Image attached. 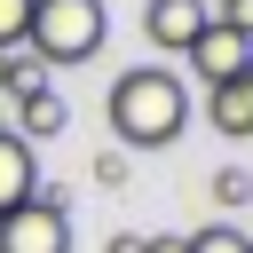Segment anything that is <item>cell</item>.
Masks as SVG:
<instances>
[{
	"instance_id": "obj_1",
	"label": "cell",
	"mask_w": 253,
	"mask_h": 253,
	"mask_svg": "<svg viewBox=\"0 0 253 253\" xmlns=\"http://www.w3.org/2000/svg\"><path fill=\"white\" fill-rule=\"evenodd\" d=\"M103 111H111V134H119L126 150H166V142L190 126V87H182V71H166V63H134V71L111 79Z\"/></svg>"
},
{
	"instance_id": "obj_2",
	"label": "cell",
	"mask_w": 253,
	"mask_h": 253,
	"mask_svg": "<svg viewBox=\"0 0 253 253\" xmlns=\"http://www.w3.org/2000/svg\"><path fill=\"white\" fill-rule=\"evenodd\" d=\"M103 40H111L103 0H32V24H24L32 63H87V55H103Z\"/></svg>"
},
{
	"instance_id": "obj_3",
	"label": "cell",
	"mask_w": 253,
	"mask_h": 253,
	"mask_svg": "<svg viewBox=\"0 0 253 253\" xmlns=\"http://www.w3.org/2000/svg\"><path fill=\"white\" fill-rule=\"evenodd\" d=\"M0 253H71V206L40 182L24 206L0 213Z\"/></svg>"
},
{
	"instance_id": "obj_4",
	"label": "cell",
	"mask_w": 253,
	"mask_h": 253,
	"mask_svg": "<svg viewBox=\"0 0 253 253\" xmlns=\"http://www.w3.org/2000/svg\"><path fill=\"white\" fill-rule=\"evenodd\" d=\"M213 24V8L206 0H142V40L158 47V55H190V40Z\"/></svg>"
},
{
	"instance_id": "obj_5",
	"label": "cell",
	"mask_w": 253,
	"mask_h": 253,
	"mask_svg": "<svg viewBox=\"0 0 253 253\" xmlns=\"http://www.w3.org/2000/svg\"><path fill=\"white\" fill-rule=\"evenodd\" d=\"M245 55H253V40H245V32H229L221 16H213L198 40H190V63H198V79H206V87L237 79V71H245Z\"/></svg>"
},
{
	"instance_id": "obj_6",
	"label": "cell",
	"mask_w": 253,
	"mask_h": 253,
	"mask_svg": "<svg viewBox=\"0 0 253 253\" xmlns=\"http://www.w3.org/2000/svg\"><path fill=\"white\" fill-rule=\"evenodd\" d=\"M32 190H40V158H32V142H24L16 126H0V213L24 206Z\"/></svg>"
},
{
	"instance_id": "obj_7",
	"label": "cell",
	"mask_w": 253,
	"mask_h": 253,
	"mask_svg": "<svg viewBox=\"0 0 253 253\" xmlns=\"http://www.w3.org/2000/svg\"><path fill=\"white\" fill-rule=\"evenodd\" d=\"M206 119L229 134V142H245L253 134V79L237 71V79H221V87H206Z\"/></svg>"
},
{
	"instance_id": "obj_8",
	"label": "cell",
	"mask_w": 253,
	"mask_h": 253,
	"mask_svg": "<svg viewBox=\"0 0 253 253\" xmlns=\"http://www.w3.org/2000/svg\"><path fill=\"white\" fill-rule=\"evenodd\" d=\"M8 126H16L24 142H47V134H63V95H24Z\"/></svg>"
},
{
	"instance_id": "obj_9",
	"label": "cell",
	"mask_w": 253,
	"mask_h": 253,
	"mask_svg": "<svg viewBox=\"0 0 253 253\" xmlns=\"http://www.w3.org/2000/svg\"><path fill=\"white\" fill-rule=\"evenodd\" d=\"M182 245H190V253H245L253 237H245V229H229V221H206V229H198V237H182Z\"/></svg>"
},
{
	"instance_id": "obj_10",
	"label": "cell",
	"mask_w": 253,
	"mask_h": 253,
	"mask_svg": "<svg viewBox=\"0 0 253 253\" xmlns=\"http://www.w3.org/2000/svg\"><path fill=\"white\" fill-rule=\"evenodd\" d=\"M8 95L24 103V95H47V63H32V55H8Z\"/></svg>"
},
{
	"instance_id": "obj_11",
	"label": "cell",
	"mask_w": 253,
	"mask_h": 253,
	"mask_svg": "<svg viewBox=\"0 0 253 253\" xmlns=\"http://www.w3.org/2000/svg\"><path fill=\"white\" fill-rule=\"evenodd\" d=\"M24 24H32V0H0V55L24 47Z\"/></svg>"
},
{
	"instance_id": "obj_12",
	"label": "cell",
	"mask_w": 253,
	"mask_h": 253,
	"mask_svg": "<svg viewBox=\"0 0 253 253\" xmlns=\"http://www.w3.org/2000/svg\"><path fill=\"white\" fill-rule=\"evenodd\" d=\"M213 198H221V206H245V198H253V174H245V166H221V174H213Z\"/></svg>"
},
{
	"instance_id": "obj_13",
	"label": "cell",
	"mask_w": 253,
	"mask_h": 253,
	"mask_svg": "<svg viewBox=\"0 0 253 253\" xmlns=\"http://www.w3.org/2000/svg\"><path fill=\"white\" fill-rule=\"evenodd\" d=\"M95 182L119 190V182H126V150H103V158H95Z\"/></svg>"
},
{
	"instance_id": "obj_14",
	"label": "cell",
	"mask_w": 253,
	"mask_h": 253,
	"mask_svg": "<svg viewBox=\"0 0 253 253\" xmlns=\"http://www.w3.org/2000/svg\"><path fill=\"white\" fill-rule=\"evenodd\" d=\"M221 24H229V32H245V40H253V0H221Z\"/></svg>"
},
{
	"instance_id": "obj_15",
	"label": "cell",
	"mask_w": 253,
	"mask_h": 253,
	"mask_svg": "<svg viewBox=\"0 0 253 253\" xmlns=\"http://www.w3.org/2000/svg\"><path fill=\"white\" fill-rule=\"evenodd\" d=\"M142 253H190V245H182V229H150V237H142Z\"/></svg>"
},
{
	"instance_id": "obj_16",
	"label": "cell",
	"mask_w": 253,
	"mask_h": 253,
	"mask_svg": "<svg viewBox=\"0 0 253 253\" xmlns=\"http://www.w3.org/2000/svg\"><path fill=\"white\" fill-rule=\"evenodd\" d=\"M111 253H142V237H134V229H119V237H111Z\"/></svg>"
},
{
	"instance_id": "obj_17",
	"label": "cell",
	"mask_w": 253,
	"mask_h": 253,
	"mask_svg": "<svg viewBox=\"0 0 253 253\" xmlns=\"http://www.w3.org/2000/svg\"><path fill=\"white\" fill-rule=\"evenodd\" d=\"M245 79H253V55H245Z\"/></svg>"
},
{
	"instance_id": "obj_18",
	"label": "cell",
	"mask_w": 253,
	"mask_h": 253,
	"mask_svg": "<svg viewBox=\"0 0 253 253\" xmlns=\"http://www.w3.org/2000/svg\"><path fill=\"white\" fill-rule=\"evenodd\" d=\"M206 8H213V0H206Z\"/></svg>"
},
{
	"instance_id": "obj_19",
	"label": "cell",
	"mask_w": 253,
	"mask_h": 253,
	"mask_svg": "<svg viewBox=\"0 0 253 253\" xmlns=\"http://www.w3.org/2000/svg\"><path fill=\"white\" fill-rule=\"evenodd\" d=\"M245 253H253V245H245Z\"/></svg>"
}]
</instances>
